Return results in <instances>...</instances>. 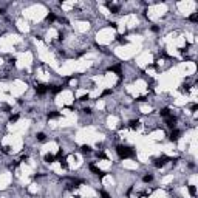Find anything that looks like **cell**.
Instances as JSON below:
<instances>
[{"mask_svg": "<svg viewBox=\"0 0 198 198\" xmlns=\"http://www.w3.org/2000/svg\"><path fill=\"white\" fill-rule=\"evenodd\" d=\"M118 150V153H119V156L121 158H130V156H133V148H130V147H127V146H119L116 148Z\"/></svg>", "mask_w": 198, "mask_h": 198, "instance_id": "cell-1", "label": "cell"}, {"mask_svg": "<svg viewBox=\"0 0 198 198\" xmlns=\"http://www.w3.org/2000/svg\"><path fill=\"white\" fill-rule=\"evenodd\" d=\"M170 139H172V141H178V139H180V132H178L176 128L170 133Z\"/></svg>", "mask_w": 198, "mask_h": 198, "instance_id": "cell-2", "label": "cell"}, {"mask_svg": "<svg viewBox=\"0 0 198 198\" xmlns=\"http://www.w3.org/2000/svg\"><path fill=\"white\" fill-rule=\"evenodd\" d=\"M189 192H190V195H192V197H195V195H197V189H195V186H194V184H190V186H189Z\"/></svg>", "mask_w": 198, "mask_h": 198, "instance_id": "cell-3", "label": "cell"}]
</instances>
